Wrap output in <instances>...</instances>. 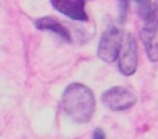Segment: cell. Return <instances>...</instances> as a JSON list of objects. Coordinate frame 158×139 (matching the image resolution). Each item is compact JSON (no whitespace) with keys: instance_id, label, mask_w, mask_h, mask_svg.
Segmentation results:
<instances>
[{"instance_id":"obj_1","label":"cell","mask_w":158,"mask_h":139,"mask_svg":"<svg viewBox=\"0 0 158 139\" xmlns=\"http://www.w3.org/2000/svg\"><path fill=\"white\" fill-rule=\"evenodd\" d=\"M94 107V95L82 84H71L63 95L64 111L77 123H89L93 117Z\"/></svg>"},{"instance_id":"obj_2","label":"cell","mask_w":158,"mask_h":139,"mask_svg":"<svg viewBox=\"0 0 158 139\" xmlns=\"http://www.w3.org/2000/svg\"><path fill=\"white\" fill-rule=\"evenodd\" d=\"M123 36L122 31L118 27H110L106 29V32L103 33L98 43L97 49V56L106 63H114L118 59L122 47Z\"/></svg>"},{"instance_id":"obj_3","label":"cell","mask_w":158,"mask_h":139,"mask_svg":"<svg viewBox=\"0 0 158 139\" xmlns=\"http://www.w3.org/2000/svg\"><path fill=\"white\" fill-rule=\"evenodd\" d=\"M146 53L153 63L158 61V0L153 3V11L140 33Z\"/></svg>"},{"instance_id":"obj_4","label":"cell","mask_w":158,"mask_h":139,"mask_svg":"<svg viewBox=\"0 0 158 139\" xmlns=\"http://www.w3.org/2000/svg\"><path fill=\"white\" fill-rule=\"evenodd\" d=\"M137 42L132 33H126L123 36L122 47H121L119 56H118V68L123 75H132L137 68Z\"/></svg>"},{"instance_id":"obj_5","label":"cell","mask_w":158,"mask_h":139,"mask_svg":"<svg viewBox=\"0 0 158 139\" xmlns=\"http://www.w3.org/2000/svg\"><path fill=\"white\" fill-rule=\"evenodd\" d=\"M101 100L108 109L114 111H122V110L131 109L137 102V98L131 89L125 86H114L106 90L101 96Z\"/></svg>"},{"instance_id":"obj_6","label":"cell","mask_w":158,"mask_h":139,"mask_svg":"<svg viewBox=\"0 0 158 139\" xmlns=\"http://www.w3.org/2000/svg\"><path fill=\"white\" fill-rule=\"evenodd\" d=\"M53 7L61 14L77 21H87L85 0H50Z\"/></svg>"},{"instance_id":"obj_7","label":"cell","mask_w":158,"mask_h":139,"mask_svg":"<svg viewBox=\"0 0 158 139\" xmlns=\"http://www.w3.org/2000/svg\"><path fill=\"white\" fill-rule=\"evenodd\" d=\"M35 27L40 31H50V32L57 33L58 36L64 39V41H71V35H69L68 29H67L64 25H61L58 21L50 18V17H43V18H39L35 21Z\"/></svg>"},{"instance_id":"obj_8","label":"cell","mask_w":158,"mask_h":139,"mask_svg":"<svg viewBox=\"0 0 158 139\" xmlns=\"http://www.w3.org/2000/svg\"><path fill=\"white\" fill-rule=\"evenodd\" d=\"M136 3V10L139 17L143 21H147L148 17L151 15V11H153V4H151L150 0H133Z\"/></svg>"},{"instance_id":"obj_9","label":"cell","mask_w":158,"mask_h":139,"mask_svg":"<svg viewBox=\"0 0 158 139\" xmlns=\"http://www.w3.org/2000/svg\"><path fill=\"white\" fill-rule=\"evenodd\" d=\"M131 2L132 0H118V3H119V20L122 22L126 20V14H128L129 3Z\"/></svg>"},{"instance_id":"obj_10","label":"cell","mask_w":158,"mask_h":139,"mask_svg":"<svg viewBox=\"0 0 158 139\" xmlns=\"http://www.w3.org/2000/svg\"><path fill=\"white\" fill-rule=\"evenodd\" d=\"M93 139H106V135L101 129H96L94 134H93Z\"/></svg>"}]
</instances>
